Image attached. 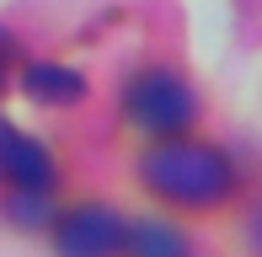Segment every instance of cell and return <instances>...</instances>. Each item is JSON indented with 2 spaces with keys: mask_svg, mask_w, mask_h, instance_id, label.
<instances>
[{
  "mask_svg": "<svg viewBox=\"0 0 262 257\" xmlns=\"http://www.w3.org/2000/svg\"><path fill=\"white\" fill-rule=\"evenodd\" d=\"M139 177H145V188L156 198L182 204V209L220 204V198H230V188H235L230 156L214 150V145H198V139H182V134H166L156 150H145Z\"/></svg>",
  "mask_w": 262,
  "mask_h": 257,
  "instance_id": "obj_1",
  "label": "cell"
},
{
  "mask_svg": "<svg viewBox=\"0 0 262 257\" xmlns=\"http://www.w3.org/2000/svg\"><path fill=\"white\" fill-rule=\"evenodd\" d=\"M123 113H128L134 128L166 139V134H182V128L198 118V97H193V86H187L182 75H171V70H145V75L128 80Z\"/></svg>",
  "mask_w": 262,
  "mask_h": 257,
  "instance_id": "obj_2",
  "label": "cell"
},
{
  "mask_svg": "<svg viewBox=\"0 0 262 257\" xmlns=\"http://www.w3.org/2000/svg\"><path fill=\"white\" fill-rule=\"evenodd\" d=\"M123 220L118 209L107 204H86V209H70L59 220L54 241H59V257H118L123 252Z\"/></svg>",
  "mask_w": 262,
  "mask_h": 257,
  "instance_id": "obj_3",
  "label": "cell"
},
{
  "mask_svg": "<svg viewBox=\"0 0 262 257\" xmlns=\"http://www.w3.org/2000/svg\"><path fill=\"white\" fill-rule=\"evenodd\" d=\"M0 177L16 182V188H27V193H49L54 188V156L38 145V139L11 134L6 150H0Z\"/></svg>",
  "mask_w": 262,
  "mask_h": 257,
  "instance_id": "obj_4",
  "label": "cell"
},
{
  "mask_svg": "<svg viewBox=\"0 0 262 257\" xmlns=\"http://www.w3.org/2000/svg\"><path fill=\"white\" fill-rule=\"evenodd\" d=\"M21 86H27V97L32 102H80L86 97V80H80V70H70V65H27V75H21Z\"/></svg>",
  "mask_w": 262,
  "mask_h": 257,
  "instance_id": "obj_5",
  "label": "cell"
},
{
  "mask_svg": "<svg viewBox=\"0 0 262 257\" xmlns=\"http://www.w3.org/2000/svg\"><path fill=\"white\" fill-rule=\"evenodd\" d=\"M123 252L128 257H187V241H182V230L161 225V220H145V225L123 230Z\"/></svg>",
  "mask_w": 262,
  "mask_h": 257,
  "instance_id": "obj_6",
  "label": "cell"
},
{
  "mask_svg": "<svg viewBox=\"0 0 262 257\" xmlns=\"http://www.w3.org/2000/svg\"><path fill=\"white\" fill-rule=\"evenodd\" d=\"M11 220H16V225H43V220H49V193L16 188V198H11Z\"/></svg>",
  "mask_w": 262,
  "mask_h": 257,
  "instance_id": "obj_7",
  "label": "cell"
},
{
  "mask_svg": "<svg viewBox=\"0 0 262 257\" xmlns=\"http://www.w3.org/2000/svg\"><path fill=\"white\" fill-rule=\"evenodd\" d=\"M11 65H16V49H11V32L0 27V91H6V80H11Z\"/></svg>",
  "mask_w": 262,
  "mask_h": 257,
  "instance_id": "obj_8",
  "label": "cell"
},
{
  "mask_svg": "<svg viewBox=\"0 0 262 257\" xmlns=\"http://www.w3.org/2000/svg\"><path fill=\"white\" fill-rule=\"evenodd\" d=\"M252 241H257V252H262V215L252 220Z\"/></svg>",
  "mask_w": 262,
  "mask_h": 257,
  "instance_id": "obj_9",
  "label": "cell"
},
{
  "mask_svg": "<svg viewBox=\"0 0 262 257\" xmlns=\"http://www.w3.org/2000/svg\"><path fill=\"white\" fill-rule=\"evenodd\" d=\"M11 134H16V128H11L6 118H0V150H6V139H11Z\"/></svg>",
  "mask_w": 262,
  "mask_h": 257,
  "instance_id": "obj_10",
  "label": "cell"
}]
</instances>
